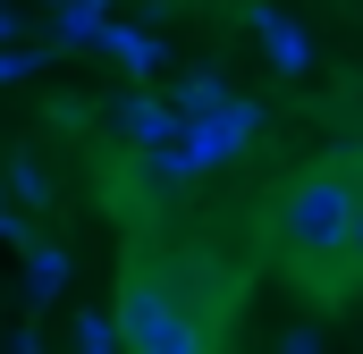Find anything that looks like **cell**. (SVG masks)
Masks as SVG:
<instances>
[{
  "mask_svg": "<svg viewBox=\"0 0 363 354\" xmlns=\"http://www.w3.org/2000/svg\"><path fill=\"white\" fill-rule=\"evenodd\" d=\"M245 304V262L220 236H169V219L135 228L118 253V346L135 354H211L228 346Z\"/></svg>",
  "mask_w": 363,
  "mask_h": 354,
  "instance_id": "obj_1",
  "label": "cell"
},
{
  "mask_svg": "<svg viewBox=\"0 0 363 354\" xmlns=\"http://www.w3.org/2000/svg\"><path fill=\"white\" fill-rule=\"evenodd\" d=\"M347 228H355V152H330L313 169H296L271 202V253L279 270L321 295V304H355L363 295V270L347 253Z\"/></svg>",
  "mask_w": 363,
  "mask_h": 354,
  "instance_id": "obj_2",
  "label": "cell"
},
{
  "mask_svg": "<svg viewBox=\"0 0 363 354\" xmlns=\"http://www.w3.org/2000/svg\"><path fill=\"white\" fill-rule=\"evenodd\" d=\"M118 127H127V144L152 161V152H169V144H178L186 110H178V101H144V93H127V101H118Z\"/></svg>",
  "mask_w": 363,
  "mask_h": 354,
  "instance_id": "obj_3",
  "label": "cell"
},
{
  "mask_svg": "<svg viewBox=\"0 0 363 354\" xmlns=\"http://www.w3.org/2000/svg\"><path fill=\"white\" fill-rule=\"evenodd\" d=\"M68 278H77L68 245H26V295H34V304H60V295H68Z\"/></svg>",
  "mask_w": 363,
  "mask_h": 354,
  "instance_id": "obj_4",
  "label": "cell"
},
{
  "mask_svg": "<svg viewBox=\"0 0 363 354\" xmlns=\"http://www.w3.org/2000/svg\"><path fill=\"white\" fill-rule=\"evenodd\" d=\"M254 25H262V42H271V59H279V68H304V59H313V51H304V34H296V17H287V8H262V17H254Z\"/></svg>",
  "mask_w": 363,
  "mask_h": 354,
  "instance_id": "obj_5",
  "label": "cell"
},
{
  "mask_svg": "<svg viewBox=\"0 0 363 354\" xmlns=\"http://www.w3.org/2000/svg\"><path fill=\"white\" fill-rule=\"evenodd\" d=\"M101 42H110V51H118L127 68H161V42H152V34H127V25H101Z\"/></svg>",
  "mask_w": 363,
  "mask_h": 354,
  "instance_id": "obj_6",
  "label": "cell"
},
{
  "mask_svg": "<svg viewBox=\"0 0 363 354\" xmlns=\"http://www.w3.org/2000/svg\"><path fill=\"white\" fill-rule=\"evenodd\" d=\"M9 185H17V202H51V177L34 152H9Z\"/></svg>",
  "mask_w": 363,
  "mask_h": 354,
  "instance_id": "obj_7",
  "label": "cell"
},
{
  "mask_svg": "<svg viewBox=\"0 0 363 354\" xmlns=\"http://www.w3.org/2000/svg\"><path fill=\"white\" fill-rule=\"evenodd\" d=\"M60 34H101V0H60Z\"/></svg>",
  "mask_w": 363,
  "mask_h": 354,
  "instance_id": "obj_8",
  "label": "cell"
},
{
  "mask_svg": "<svg viewBox=\"0 0 363 354\" xmlns=\"http://www.w3.org/2000/svg\"><path fill=\"white\" fill-rule=\"evenodd\" d=\"M77 346H85V354H110V346H118V321H110V312H85V321H77Z\"/></svg>",
  "mask_w": 363,
  "mask_h": 354,
  "instance_id": "obj_9",
  "label": "cell"
},
{
  "mask_svg": "<svg viewBox=\"0 0 363 354\" xmlns=\"http://www.w3.org/2000/svg\"><path fill=\"white\" fill-rule=\"evenodd\" d=\"M355 152V228H347V253H355V270H363V144H347Z\"/></svg>",
  "mask_w": 363,
  "mask_h": 354,
  "instance_id": "obj_10",
  "label": "cell"
},
{
  "mask_svg": "<svg viewBox=\"0 0 363 354\" xmlns=\"http://www.w3.org/2000/svg\"><path fill=\"white\" fill-rule=\"evenodd\" d=\"M17 76H34V59L26 51H0V85H17Z\"/></svg>",
  "mask_w": 363,
  "mask_h": 354,
  "instance_id": "obj_11",
  "label": "cell"
},
{
  "mask_svg": "<svg viewBox=\"0 0 363 354\" xmlns=\"http://www.w3.org/2000/svg\"><path fill=\"white\" fill-rule=\"evenodd\" d=\"M9 34H17V17H9V0H0V42H9Z\"/></svg>",
  "mask_w": 363,
  "mask_h": 354,
  "instance_id": "obj_12",
  "label": "cell"
}]
</instances>
